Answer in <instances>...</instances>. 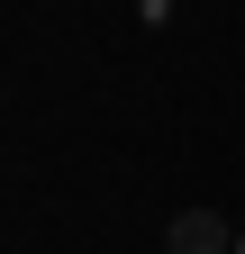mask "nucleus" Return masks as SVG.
<instances>
[{"instance_id": "nucleus-1", "label": "nucleus", "mask_w": 245, "mask_h": 254, "mask_svg": "<svg viewBox=\"0 0 245 254\" xmlns=\"http://www.w3.org/2000/svg\"><path fill=\"white\" fill-rule=\"evenodd\" d=\"M164 254H236V236H227L218 209H182L173 227H164Z\"/></svg>"}, {"instance_id": "nucleus-2", "label": "nucleus", "mask_w": 245, "mask_h": 254, "mask_svg": "<svg viewBox=\"0 0 245 254\" xmlns=\"http://www.w3.org/2000/svg\"><path fill=\"white\" fill-rule=\"evenodd\" d=\"M236 254H245V236H236Z\"/></svg>"}]
</instances>
